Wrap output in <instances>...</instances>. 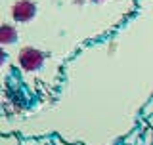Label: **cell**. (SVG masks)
I'll return each instance as SVG.
<instances>
[{
	"instance_id": "cell-3",
	"label": "cell",
	"mask_w": 153,
	"mask_h": 145,
	"mask_svg": "<svg viewBox=\"0 0 153 145\" xmlns=\"http://www.w3.org/2000/svg\"><path fill=\"white\" fill-rule=\"evenodd\" d=\"M16 38H17V33H16V29H13V27L4 25L2 29H0V42H2V44L16 42Z\"/></svg>"
},
{
	"instance_id": "cell-7",
	"label": "cell",
	"mask_w": 153,
	"mask_h": 145,
	"mask_svg": "<svg viewBox=\"0 0 153 145\" xmlns=\"http://www.w3.org/2000/svg\"><path fill=\"white\" fill-rule=\"evenodd\" d=\"M92 2H103V0H92Z\"/></svg>"
},
{
	"instance_id": "cell-8",
	"label": "cell",
	"mask_w": 153,
	"mask_h": 145,
	"mask_svg": "<svg viewBox=\"0 0 153 145\" xmlns=\"http://www.w3.org/2000/svg\"><path fill=\"white\" fill-rule=\"evenodd\" d=\"M57 145H65V143H59V141H57Z\"/></svg>"
},
{
	"instance_id": "cell-5",
	"label": "cell",
	"mask_w": 153,
	"mask_h": 145,
	"mask_svg": "<svg viewBox=\"0 0 153 145\" xmlns=\"http://www.w3.org/2000/svg\"><path fill=\"white\" fill-rule=\"evenodd\" d=\"M151 113H153V101H149V103L146 105V109H143V115H146V117H151Z\"/></svg>"
},
{
	"instance_id": "cell-6",
	"label": "cell",
	"mask_w": 153,
	"mask_h": 145,
	"mask_svg": "<svg viewBox=\"0 0 153 145\" xmlns=\"http://www.w3.org/2000/svg\"><path fill=\"white\" fill-rule=\"evenodd\" d=\"M149 124H151V128H153V115L149 117Z\"/></svg>"
},
{
	"instance_id": "cell-2",
	"label": "cell",
	"mask_w": 153,
	"mask_h": 145,
	"mask_svg": "<svg viewBox=\"0 0 153 145\" xmlns=\"http://www.w3.org/2000/svg\"><path fill=\"white\" fill-rule=\"evenodd\" d=\"M35 13H36V6L31 2V0H19V2H16L13 8H12L13 19H16V21H21V23L31 21V19L35 17Z\"/></svg>"
},
{
	"instance_id": "cell-1",
	"label": "cell",
	"mask_w": 153,
	"mask_h": 145,
	"mask_svg": "<svg viewBox=\"0 0 153 145\" xmlns=\"http://www.w3.org/2000/svg\"><path fill=\"white\" fill-rule=\"evenodd\" d=\"M17 61H19V65H21V69L36 71L44 63V54H42L40 50H36V48H23L17 55Z\"/></svg>"
},
{
	"instance_id": "cell-4",
	"label": "cell",
	"mask_w": 153,
	"mask_h": 145,
	"mask_svg": "<svg viewBox=\"0 0 153 145\" xmlns=\"http://www.w3.org/2000/svg\"><path fill=\"white\" fill-rule=\"evenodd\" d=\"M151 141H153V128L143 132V145H149Z\"/></svg>"
}]
</instances>
